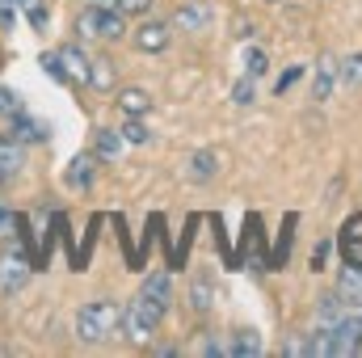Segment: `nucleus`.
<instances>
[{
    "mask_svg": "<svg viewBox=\"0 0 362 358\" xmlns=\"http://www.w3.org/2000/svg\"><path fill=\"white\" fill-rule=\"evenodd\" d=\"M122 329V304L118 299H93L76 312V337L85 346H101Z\"/></svg>",
    "mask_w": 362,
    "mask_h": 358,
    "instance_id": "f257e3e1",
    "label": "nucleus"
},
{
    "mask_svg": "<svg viewBox=\"0 0 362 358\" xmlns=\"http://www.w3.org/2000/svg\"><path fill=\"white\" fill-rule=\"evenodd\" d=\"M160 321H165V308H160V304H152L148 295H135V299L122 308V333H127V342H131V346H152V337H156Z\"/></svg>",
    "mask_w": 362,
    "mask_h": 358,
    "instance_id": "f03ea898",
    "label": "nucleus"
},
{
    "mask_svg": "<svg viewBox=\"0 0 362 358\" xmlns=\"http://www.w3.org/2000/svg\"><path fill=\"white\" fill-rule=\"evenodd\" d=\"M329 354H337V358H346V354H358V346H362V316L354 312H341L329 329Z\"/></svg>",
    "mask_w": 362,
    "mask_h": 358,
    "instance_id": "7ed1b4c3",
    "label": "nucleus"
},
{
    "mask_svg": "<svg viewBox=\"0 0 362 358\" xmlns=\"http://www.w3.org/2000/svg\"><path fill=\"white\" fill-rule=\"evenodd\" d=\"M131 42H135V51H144V55H160V51L173 42V25H169V21H156V17H144V21L131 30Z\"/></svg>",
    "mask_w": 362,
    "mask_h": 358,
    "instance_id": "20e7f679",
    "label": "nucleus"
},
{
    "mask_svg": "<svg viewBox=\"0 0 362 358\" xmlns=\"http://www.w3.org/2000/svg\"><path fill=\"white\" fill-rule=\"evenodd\" d=\"M55 55H59V64H64V72H68V85H89L93 55L81 47V42H64Z\"/></svg>",
    "mask_w": 362,
    "mask_h": 358,
    "instance_id": "39448f33",
    "label": "nucleus"
},
{
    "mask_svg": "<svg viewBox=\"0 0 362 358\" xmlns=\"http://www.w3.org/2000/svg\"><path fill=\"white\" fill-rule=\"evenodd\" d=\"M30 258L25 253H17V249H8V253H0V291H17L25 278H30Z\"/></svg>",
    "mask_w": 362,
    "mask_h": 358,
    "instance_id": "423d86ee",
    "label": "nucleus"
},
{
    "mask_svg": "<svg viewBox=\"0 0 362 358\" xmlns=\"http://www.w3.org/2000/svg\"><path fill=\"white\" fill-rule=\"evenodd\" d=\"M8 135L17 139V144H47V122H38V118H30L25 110L17 114V118H8Z\"/></svg>",
    "mask_w": 362,
    "mask_h": 358,
    "instance_id": "0eeeda50",
    "label": "nucleus"
},
{
    "mask_svg": "<svg viewBox=\"0 0 362 358\" xmlns=\"http://www.w3.org/2000/svg\"><path fill=\"white\" fill-rule=\"evenodd\" d=\"M333 85H337V59L333 55H320L316 59V72H312V97L316 101H329Z\"/></svg>",
    "mask_w": 362,
    "mask_h": 358,
    "instance_id": "6e6552de",
    "label": "nucleus"
},
{
    "mask_svg": "<svg viewBox=\"0 0 362 358\" xmlns=\"http://www.w3.org/2000/svg\"><path fill=\"white\" fill-rule=\"evenodd\" d=\"M97 38H105V42H118V38H127V13H122L118 4H114V8H101Z\"/></svg>",
    "mask_w": 362,
    "mask_h": 358,
    "instance_id": "1a4fd4ad",
    "label": "nucleus"
},
{
    "mask_svg": "<svg viewBox=\"0 0 362 358\" xmlns=\"http://www.w3.org/2000/svg\"><path fill=\"white\" fill-rule=\"evenodd\" d=\"M139 295H148L152 304H160V308L169 312V304H173V278H169V274H148L144 287H139Z\"/></svg>",
    "mask_w": 362,
    "mask_h": 358,
    "instance_id": "9d476101",
    "label": "nucleus"
},
{
    "mask_svg": "<svg viewBox=\"0 0 362 358\" xmlns=\"http://www.w3.org/2000/svg\"><path fill=\"white\" fill-rule=\"evenodd\" d=\"M118 110L131 114V118H144L152 110V97H148V89H139V85H127V89H118Z\"/></svg>",
    "mask_w": 362,
    "mask_h": 358,
    "instance_id": "9b49d317",
    "label": "nucleus"
},
{
    "mask_svg": "<svg viewBox=\"0 0 362 358\" xmlns=\"http://www.w3.org/2000/svg\"><path fill=\"white\" fill-rule=\"evenodd\" d=\"M114 81H118V72H114V59H105V55H93L89 89H97V93H114Z\"/></svg>",
    "mask_w": 362,
    "mask_h": 358,
    "instance_id": "f8f14e48",
    "label": "nucleus"
},
{
    "mask_svg": "<svg viewBox=\"0 0 362 358\" xmlns=\"http://www.w3.org/2000/svg\"><path fill=\"white\" fill-rule=\"evenodd\" d=\"M122 144H127V139H122V131H114V127H101V131H97V152H93V156H97V161H118Z\"/></svg>",
    "mask_w": 362,
    "mask_h": 358,
    "instance_id": "ddd939ff",
    "label": "nucleus"
},
{
    "mask_svg": "<svg viewBox=\"0 0 362 358\" xmlns=\"http://www.w3.org/2000/svg\"><path fill=\"white\" fill-rule=\"evenodd\" d=\"M21 165H25V152H21V144H17L13 135H4V139H0V173H4V178H13Z\"/></svg>",
    "mask_w": 362,
    "mask_h": 358,
    "instance_id": "4468645a",
    "label": "nucleus"
},
{
    "mask_svg": "<svg viewBox=\"0 0 362 358\" xmlns=\"http://www.w3.org/2000/svg\"><path fill=\"white\" fill-rule=\"evenodd\" d=\"M337 295L346 304H362V266H346L337 278Z\"/></svg>",
    "mask_w": 362,
    "mask_h": 358,
    "instance_id": "2eb2a0df",
    "label": "nucleus"
},
{
    "mask_svg": "<svg viewBox=\"0 0 362 358\" xmlns=\"http://www.w3.org/2000/svg\"><path fill=\"white\" fill-rule=\"evenodd\" d=\"M262 350H266V346H262V337H257L253 329H240V333L232 337V346H228V354L232 358H257Z\"/></svg>",
    "mask_w": 362,
    "mask_h": 358,
    "instance_id": "dca6fc26",
    "label": "nucleus"
},
{
    "mask_svg": "<svg viewBox=\"0 0 362 358\" xmlns=\"http://www.w3.org/2000/svg\"><path fill=\"white\" fill-rule=\"evenodd\" d=\"M206 21H211V4H185L173 17V25H181V30H202Z\"/></svg>",
    "mask_w": 362,
    "mask_h": 358,
    "instance_id": "f3484780",
    "label": "nucleus"
},
{
    "mask_svg": "<svg viewBox=\"0 0 362 358\" xmlns=\"http://www.w3.org/2000/svg\"><path fill=\"white\" fill-rule=\"evenodd\" d=\"M93 161H97V156H89V152H81V156L72 161V169H68V185H72V190H89L93 185Z\"/></svg>",
    "mask_w": 362,
    "mask_h": 358,
    "instance_id": "a211bd4d",
    "label": "nucleus"
},
{
    "mask_svg": "<svg viewBox=\"0 0 362 358\" xmlns=\"http://www.w3.org/2000/svg\"><path fill=\"white\" fill-rule=\"evenodd\" d=\"M337 81H341L346 89H362V51L346 55V59L337 64Z\"/></svg>",
    "mask_w": 362,
    "mask_h": 358,
    "instance_id": "6ab92c4d",
    "label": "nucleus"
},
{
    "mask_svg": "<svg viewBox=\"0 0 362 358\" xmlns=\"http://www.w3.org/2000/svg\"><path fill=\"white\" fill-rule=\"evenodd\" d=\"M215 173H219V156L215 152H194L189 156V178L194 181H211Z\"/></svg>",
    "mask_w": 362,
    "mask_h": 358,
    "instance_id": "aec40b11",
    "label": "nucleus"
},
{
    "mask_svg": "<svg viewBox=\"0 0 362 358\" xmlns=\"http://www.w3.org/2000/svg\"><path fill=\"white\" fill-rule=\"evenodd\" d=\"M97 21H101V8L89 4V8H81V17H76V38L85 42V38H97Z\"/></svg>",
    "mask_w": 362,
    "mask_h": 358,
    "instance_id": "412c9836",
    "label": "nucleus"
},
{
    "mask_svg": "<svg viewBox=\"0 0 362 358\" xmlns=\"http://www.w3.org/2000/svg\"><path fill=\"white\" fill-rule=\"evenodd\" d=\"M189 304H194V312H206V308H211V282H206V278H194Z\"/></svg>",
    "mask_w": 362,
    "mask_h": 358,
    "instance_id": "4be33fe9",
    "label": "nucleus"
},
{
    "mask_svg": "<svg viewBox=\"0 0 362 358\" xmlns=\"http://www.w3.org/2000/svg\"><path fill=\"white\" fill-rule=\"evenodd\" d=\"M118 131H122V139H127V144H148V127H144L139 118H131V114H127V122H122Z\"/></svg>",
    "mask_w": 362,
    "mask_h": 358,
    "instance_id": "5701e85b",
    "label": "nucleus"
},
{
    "mask_svg": "<svg viewBox=\"0 0 362 358\" xmlns=\"http://www.w3.org/2000/svg\"><path fill=\"white\" fill-rule=\"evenodd\" d=\"M21 8H25V17H30V25H34V30H47L51 13H47V4H42V0H25Z\"/></svg>",
    "mask_w": 362,
    "mask_h": 358,
    "instance_id": "b1692460",
    "label": "nucleus"
},
{
    "mask_svg": "<svg viewBox=\"0 0 362 358\" xmlns=\"http://www.w3.org/2000/svg\"><path fill=\"white\" fill-rule=\"evenodd\" d=\"M253 97H257V85H253V76H240V81L232 85V101H236V105H253Z\"/></svg>",
    "mask_w": 362,
    "mask_h": 358,
    "instance_id": "393cba45",
    "label": "nucleus"
},
{
    "mask_svg": "<svg viewBox=\"0 0 362 358\" xmlns=\"http://www.w3.org/2000/svg\"><path fill=\"white\" fill-rule=\"evenodd\" d=\"M266 68H270V59L262 55V51H245V76H266Z\"/></svg>",
    "mask_w": 362,
    "mask_h": 358,
    "instance_id": "a878e982",
    "label": "nucleus"
},
{
    "mask_svg": "<svg viewBox=\"0 0 362 358\" xmlns=\"http://www.w3.org/2000/svg\"><path fill=\"white\" fill-rule=\"evenodd\" d=\"M21 110H25V105H21V97H17L13 89H4V85H0V114H4V118H17Z\"/></svg>",
    "mask_w": 362,
    "mask_h": 358,
    "instance_id": "bb28decb",
    "label": "nucleus"
},
{
    "mask_svg": "<svg viewBox=\"0 0 362 358\" xmlns=\"http://www.w3.org/2000/svg\"><path fill=\"white\" fill-rule=\"evenodd\" d=\"M38 64H42V72H47L51 81H59V85H68V72H64V64H59V55H42Z\"/></svg>",
    "mask_w": 362,
    "mask_h": 358,
    "instance_id": "cd10ccee",
    "label": "nucleus"
},
{
    "mask_svg": "<svg viewBox=\"0 0 362 358\" xmlns=\"http://www.w3.org/2000/svg\"><path fill=\"white\" fill-rule=\"evenodd\" d=\"M118 8H122L127 17H148V13H152V0H118Z\"/></svg>",
    "mask_w": 362,
    "mask_h": 358,
    "instance_id": "c85d7f7f",
    "label": "nucleus"
},
{
    "mask_svg": "<svg viewBox=\"0 0 362 358\" xmlns=\"http://www.w3.org/2000/svg\"><path fill=\"white\" fill-rule=\"evenodd\" d=\"M295 81H299V68H286V72H282V76L274 81V89H278V93H286L291 85H295Z\"/></svg>",
    "mask_w": 362,
    "mask_h": 358,
    "instance_id": "c756f323",
    "label": "nucleus"
},
{
    "mask_svg": "<svg viewBox=\"0 0 362 358\" xmlns=\"http://www.w3.org/2000/svg\"><path fill=\"white\" fill-rule=\"evenodd\" d=\"M325 262H329V241H320L312 249V270H325Z\"/></svg>",
    "mask_w": 362,
    "mask_h": 358,
    "instance_id": "7c9ffc66",
    "label": "nucleus"
},
{
    "mask_svg": "<svg viewBox=\"0 0 362 358\" xmlns=\"http://www.w3.org/2000/svg\"><path fill=\"white\" fill-rule=\"evenodd\" d=\"M198 354H228V346H219V342H215V337H202V346H198Z\"/></svg>",
    "mask_w": 362,
    "mask_h": 358,
    "instance_id": "2f4dec72",
    "label": "nucleus"
},
{
    "mask_svg": "<svg viewBox=\"0 0 362 358\" xmlns=\"http://www.w3.org/2000/svg\"><path fill=\"white\" fill-rule=\"evenodd\" d=\"M232 25H236V38H253V34H257V30H253V21H245V17H236Z\"/></svg>",
    "mask_w": 362,
    "mask_h": 358,
    "instance_id": "473e14b6",
    "label": "nucleus"
},
{
    "mask_svg": "<svg viewBox=\"0 0 362 358\" xmlns=\"http://www.w3.org/2000/svg\"><path fill=\"white\" fill-rule=\"evenodd\" d=\"M346 236H350V241H362V215H354V219L346 224Z\"/></svg>",
    "mask_w": 362,
    "mask_h": 358,
    "instance_id": "72a5a7b5",
    "label": "nucleus"
},
{
    "mask_svg": "<svg viewBox=\"0 0 362 358\" xmlns=\"http://www.w3.org/2000/svg\"><path fill=\"white\" fill-rule=\"evenodd\" d=\"M286 354H312V346H308V342H299V337H295V342H286Z\"/></svg>",
    "mask_w": 362,
    "mask_h": 358,
    "instance_id": "f704fd0d",
    "label": "nucleus"
},
{
    "mask_svg": "<svg viewBox=\"0 0 362 358\" xmlns=\"http://www.w3.org/2000/svg\"><path fill=\"white\" fill-rule=\"evenodd\" d=\"M89 4H97V8H114L118 0H89Z\"/></svg>",
    "mask_w": 362,
    "mask_h": 358,
    "instance_id": "c9c22d12",
    "label": "nucleus"
}]
</instances>
